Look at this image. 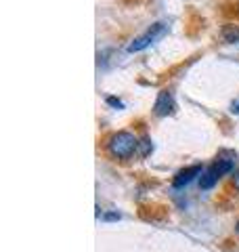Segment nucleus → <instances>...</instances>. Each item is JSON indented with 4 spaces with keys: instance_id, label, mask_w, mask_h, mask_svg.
<instances>
[{
    "instance_id": "7ed1b4c3",
    "label": "nucleus",
    "mask_w": 239,
    "mask_h": 252,
    "mask_svg": "<svg viewBox=\"0 0 239 252\" xmlns=\"http://www.w3.org/2000/svg\"><path fill=\"white\" fill-rule=\"evenodd\" d=\"M168 34V26L166 23H153V26H149L143 34H139L134 40L128 44V53H141V51H145V49H149L151 44H155L157 40H162V38Z\"/></svg>"
},
{
    "instance_id": "6e6552de",
    "label": "nucleus",
    "mask_w": 239,
    "mask_h": 252,
    "mask_svg": "<svg viewBox=\"0 0 239 252\" xmlns=\"http://www.w3.org/2000/svg\"><path fill=\"white\" fill-rule=\"evenodd\" d=\"M107 105L116 107V109H122V107H124V103H122V101H120L118 97H107Z\"/></svg>"
},
{
    "instance_id": "1a4fd4ad",
    "label": "nucleus",
    "mask_w": 239,
    "mask_h": 252,
    "mask_svg": "<svg viewBox=\"0 0 239 252\" xmlns=\"http://www.w3.org/2000/svg\"><path fill=\"white\" fill-rule=\"evenodd\" d=\"M101 219L103 220H120V219H122V215H120V212H105Z\"/></svg>"
},
{
    "instance_id": "20e7f679",
    "label": "nucleus",
    "mask_w": 239,
    "mask_h": 252,
    "mask_svg": "<svg viewBox=\"0 0 239 252\" xmlns=\"http://www.w3.org/2000/svg\"><path fill=\"white\" fill-rule=\"evenodd\" d=\"M174 112H177L174 94L170 91H159L155 97V103H153V114L157 118H166V116H172Z\"/></svg>"
},
{
    "instance_id": "f257e3e1",
    "label": "nucleus",
    "mask_w": 239,
    "mask_h": 252,
    "mask_svg": "<svg viewBox=\"0 0 239 252\" xmlns=\"http://www.w3.org/2000/svg\"><path fill=\"white\" fill-rule=\"evenodd\" d=\"M105 149L116 160H130L134 154H139V139L128 130H118L105 141Z\"/></svg>"
},
{
    "instance_id": "f8f14e48",
    "label": "nucleus",
    "mask_w": 239,
    "mask_h": 252,
    "mask_svg": "<svg viewBox=\"0 0 239 252\" xmlns=\"http://www.w3.org/2000/svg\"><path fill=\"white\" fill-rule=\"evenodd\" d=\"M235 231H237V233H239V223H237V227H235Z\"/></svg>"
},
{
    "instance_id": "f03ea898",
    "label": "nucleus",
    "mask_w": 239,
    "mask_h": 252,
    "mask_svg": "<svg viewBox=\"0 0 239 252\" xmlns=\"http://www.w3.org/2000/svg\"><path fill=\"white\" fill-rule=\"evenodd\" d=\"M233 168H235V158L233 156L231 158H218V160H214L208 168H204L202 177H199V187H202L204 191H208V189H212L222 177L229 175Z\"/></svg>"
},
{
    "instance_id": "423d86ee",
    "label": "nucleus",
    "mask_w": 239,
    "mask_h": 252,
    "mask_svg": "<svg viewBox=\"0 0 239 252\" xmlns=\"http://www.w3.org/2000/svg\"><path fill=\"white\" fill-rule=\"evenodd\" d=\"M220 40L227 44L239 42V26H233V23H227V26L220 28Z\"/></svg>"
},
{
    "instance_id": "9d476101",
    "label": "nucleus",
    "mask_w": 239,
    "mask_h": 252,
    "mask_svg": "<svg viewBox=\"0 0 239 252\" xmlns=\"http://www.w3.org/2000/svg\"><path fill=\"white\" fill-rule=\"evenodd\" d=\"M231 114L239 116V97H237V99H233V101H231Z\"/></svg>"
},
{
    "instance_id": "39448f33",
    "label": "nucleus",
    "mask_w": 239,
    "mask_h": 252,
    "mask_svg": "<svg viewBox=\"0 0 239 252\" xmlns=\"http://www.w3.org/2000/svg\"><path fill=\"white\" fill-rule=\"evenodd\" d=\"M202 172H204L202 164H193V166L182 168V170H179L177 175H174V179H172V187H174V189H182L185 185H189L195 177H202Z\"/></svg>"
},
{
    "instance_id": "0eeeda50",
    "label": "nucleus",
    "mask_w": 239,
    "mask_h": 252,
    "mask_svg": "<svg viewBox=\"0 0 239 252\" xmlns=\"http://www.w3.org/2000/svg\"><path fill=\"white\" fill-rule=\"evenodd\" d=\"M151 149H153V145H151V141H149V137H143V139H139V156H149L151 154Z\"/></svg>"
},
{
    "instance_id": "9b49d317",
    "label": "nucleus",
    "mask_w": 239,
    "mask_h": 252,
    "mask_svg": "<svg viewBox=\"0 0 239 252\" xmlns=\"http://www.w3.org/2000/svg\"><path fill=\"white\" fill-rule=\"evenodd\" d=\"M233 187H235L237 191H239V168L233 172Z\"/></svg>"
}]
</instances>
